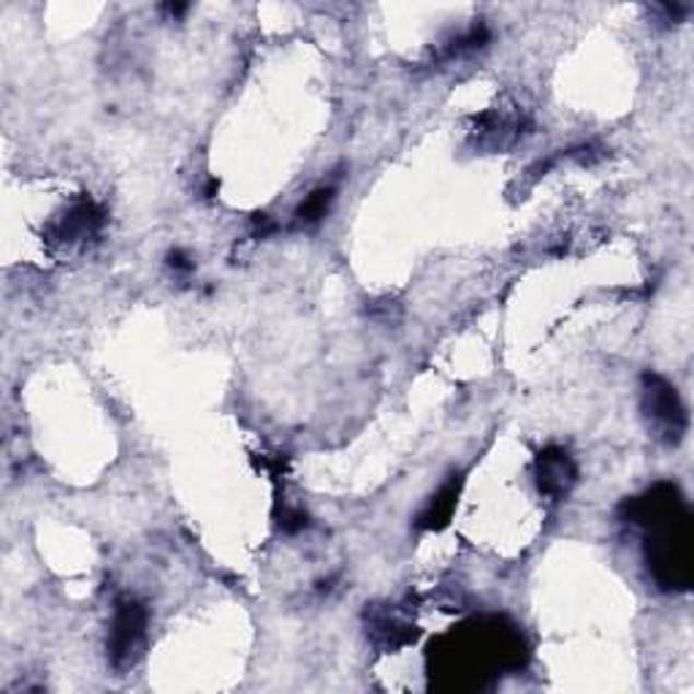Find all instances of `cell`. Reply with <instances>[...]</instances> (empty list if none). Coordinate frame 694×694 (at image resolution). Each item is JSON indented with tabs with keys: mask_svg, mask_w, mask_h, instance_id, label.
<instances>
[{
	"mask_svg": "<svg viewBox=\"0 0 694 694\" xmlns=\"http://www.w3.org/2000/svg\"><path fill=\"white\" fill-rule=\"evenodd\" d=\"M632 521L648 527V564L664 589H690V516L675 486H657L630 505Z\"/></svg>",
	"mask_w": 694,
	"mask_h": 694,
	"instance_id": "cell-1",
	"label": "cell"
},
{
	"mask_svg": "<svg viewBox=\"0 0 694 694\" xmlns=\"http://www.w3.org/2000/svg\"><path fill=\"white\" fill-rule=\"evenodd\" d=\"M643 413L648 417V426L654 428L659 439L675 445L686 432V410L681 404L679 393L662 377H643Z\"/></svg>",
	"mask_w": 694,
	"mask_h": 694,
	"instance_id": "cell-2",
	"label": "cell"
},
{
	"mask_svg": "<svg viewBox=\"0 0 694 694\" xmlns=\"http://www.w3.org/2000/svg\"><path fill=\"white\" fill-rule=\"evenodd\" d=\"M146 630V611L139 605L137 600H122L117 602L115 622H111V664L115 668H126L133 662V657L139 654L141 640H144Z\"/></svg>",
	"mask_w": 694,
	"mask_h": 694,
	"instance_id": "cell-3",
	"label": "cell"
},
{
	"mask_svg": "<svg viewBox=\"0 0 694 694\" xmlns=\"http://www.w3.org/2000/svg\"><path fill=\"white\" fill-rule=\"evenodd\" d=\"M538 483L540 491L549 496H564L575 483V464L564 450L551 448L538 459Z\"/></svg>",
	"mask_w": 694,
	"mask_h": 694,
	"instance_id": "cell-4",
	"label": "cell"
},
{
	"mask_svg": "<svg viewBox=\"0 0 694 694\" xmlns=\"http://www.w3.org/2000/svg\"><path fill=\"white\" fill-rule=\"evenodd\" d=\"M456 491H459L456 489V483H448V486H445L437 496H434L432 505H428L426 513L421 516V527L437 529V527H443L445 521H448L450 513H454V507H456Z\"/></svg>",
	"mask_w": 694,
	"mask_h": 694,
	"instance_id": "cell-5",
	"label": "cell"
},
{
	"mask_svg": "<svg viewBox=\"0 0 694 694\" xmlns=\"http://www.w3.org/2000/svg\"><path fill=\"white\" fill-rule=\"evenodd\" d=\"M331 201H334V188H320L315 193H309L307 201L296 212L298 225H313L320 217H326V209H329Z\"/></svg>",
	"mask_w": 694,
	"mask_h": 694,
	"instance_id": "cell-6",
	"label": "cell"
},
{
	"mask_svg": "<svg viewBox=\"0 0 694 694\" xmlns=\"http://www.w3.org/2000/svg\"><path fill=\"white\" fill-rule=\"evenodd\" d=\"M168 263H172L174 269H179V272H190V269H193V263H188V256L179 250H174L172 256H168Z\"/></svg>",
	"mask_w": 694,
	"mask_h": 694,
	"instance_id": "cell-7",
	"label": "cell"
}]
</instances>
